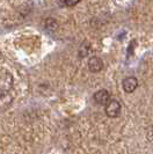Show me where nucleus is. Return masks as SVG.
Masks as SVG:
<instances>
[{
  "instance_id": "obj_6",
  "label": "nucleus",
  "mask_w": 153,
  "mask_h": 154,
  "mask_svg": "<svg viewBox=\"0 0 153 154\" xmlns=\"http://www.w3.org/2000/svg\"><path fill=\"white\" fill-rule=\"evenodd\" d=\"M58 5L61 7H71L80 2V0H57Z\"/></svg>"
},
{
  "instance_id": "obj_5",
  "label": "nucleus",
  "mask_w": 153,
  "mask_h": 154,
  "mask_svg": "<svg viewBox=\"0 0 153 154\" xmlns=\"http://www.w3.org/2000/svg\"><path fill=\"white\" fill-rule=\"evenodd\" d=\"M88 69L93 73H98L103 69V62L99 57H92L88 60Z\"/></svg>"
},
{
  "instance_id": "obj_7",
  "label": "nucleus",
  "mask_w": 153,
  "mask_h": 154,
  "mask_svg": "<svg viewBox=\"0 0 153 154\" xmlns=\"http://www.w3.org/2000/svg\"><path fill=\"white\" fill-rule=\"evenodd\" d=\"M89 51H91V46L88 45L87 43L81 44L80 49H79V57L80 58H84V57H86L87 54H89Z\"/></svg>"
},
{
  "instance_id": "obj_4",
  "label": "nucleus",
  "mask_w": 153,
  "mask_h": 154,
  "mask_svg": "<svg viewBox=\"0 0 153 154\" xmlns=\"http://www.w3.org/2000/svg\"><path fill=\"white\" fill-rule=\"evenodd\" d=\"M123 89L126 93H132L137 89L138 87V80L135 77H128L123 80L122 82Z\"/></svg>"
},
{
  "instance_id": "obj_1",
  "label": "nucleus",
  "mask_w": 153,
  "mask_h": 154,
  "mask_svg": "<svg viewBox=\"0 0 153 154\" xmlns=\"http://www.w3.org/2000/svg\"><path fill=\"white\" fill-rule=\"evenodd\" d=\"M106 107V115L108 117H111V118H115V117H118L120 114H121V103L116 100H109L107 104L105 106Z\"/></svg>"
},
{
  "instance_id": "obj_8",
  "label": "nucleus",
  "mask_w": 153,
  "mask_h": 154,
  "mask_svg": "<svg viewBox=\"0 0 153 154\" xmlns=\"http://www.w3.org/2000/svg\"><path fill=\"white\" fill-rule=\"evenodd\" d=\"M57 27H58V23H57V21H55L54 19H48L45 21V29H48V30L54 31L57 29Z\"/></svg>"
},
{
  "instance_id": "obj_2",
  "label": "nucleus",
  "mask_w": 153,
  "mask_h": 154,
  "mask_svg": "<svg viewBox=\"0 0 153 154\" xmlns=\"http://www.w3.org/2000/svg\"><path fill=\"white\" fill-rule=\"evenodd\" d=\"M12 77L9 74H5L4 77L0 78V96L9 94L12 89Z\"/></svg>"
},
{
  "instance_id": "obj_3",
  "label": "nucleus",
  "mask_w": 153,
  "mask_h": 154,
  "mask_svg": "<svg viewBox=\"0 0 153 154\" xmlns=\"http://www.w3.org/2000/svg\"><path fill=\"white\" fill-rule=\"evenodd\" d=\"M93 99H94L96 104H99V106H106L108 102H109V100H110V95H109L107 89H100V91H98V92L94 94Z\"/></svg>"
}]
</instances>
